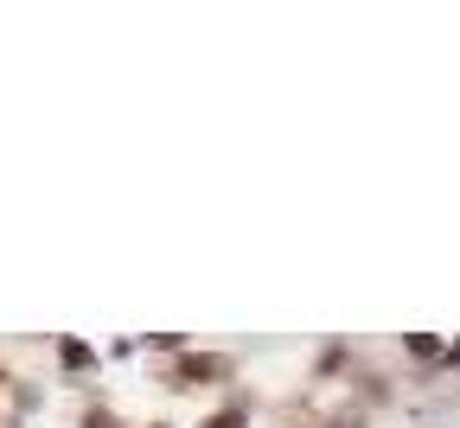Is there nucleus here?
I'll list each match as a JSON object with an SVG mask.
<instances>
[{
	"instance_id": "nucleus-1",
	"label": "nucleus",
	"mask_w": 460,
	"mask_h": 428,
	"mask_svg": "<svg viewBox=\"0 0 460 428\" xmlns=\"http://www.w3.org/2000/svg\"><path fill=\"white\" fill-rule=\"evenodd\" d=\"M224 364L217 358H180V378H217Z\"/></svg>"
},
{
	"instance_id": "nucleus-2",
	"label": "nucleus",
	"mask_w": 460,
	"mask_h": 428,
	"mask_svg": "<svg viewBox=\"0 0 460 428\" xmlns=\"http://www.w3.org/2000/svg\"><path fill=\"white\" fill-rule=\"evenodd\" d=\"M58 358H65L71 371H84V364H90V345H84V339H65V345H58Z\"/></svg>"
},
{
	"instance_id": "nucleus-3",
	"label": "nucleus",
	"mask_w": 460,
	"mask_h": 428,
	"mask_svg": "<svg viewBox=\"0 0 460 428\" xmlns=\"http://www.w3.org/2000/svg\"><path fill=\"white\" fill-rule=\"evenodd\" d=\"M410 352H416V358H435V352H441V345H435V339H429V333H410Z\"/></svg>"
},
{
	"instance_id": "nucleus-4",
	"label": "nucleus",
	"mask_w": 460,
	"mask_h": 428,
	"mask_svg": "<svg viewBox=\"0 0 460 428\" xmlns=\"http://www.w3.org/2000/svg\"><path fill=\"white\" fill-rule=\"evenodd\" d=\"M205 428H243V415H237V409H224V415H211Z\"/></svg>"
}]
</instances>
